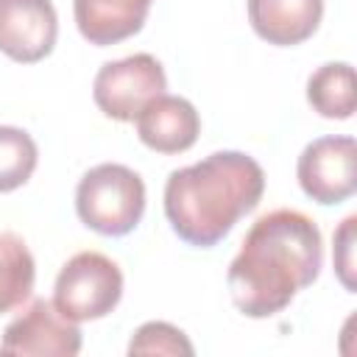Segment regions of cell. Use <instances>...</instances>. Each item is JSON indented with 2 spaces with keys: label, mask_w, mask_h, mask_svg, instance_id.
<instances>
[{
  "label": "cell",
  "mask_w": 357,
  "mask_h": 357,
  "mask_svg": "<svg viewBox=\"0 0 357 357\" xmlns=\"http://www.w3.org/2000/svg\"><path fill=\"white\" fill-rule=\"evenodd\" d=\"M167 89L165 67L151 53H134L109 61L98 70L92 84V98L98 109L120 123L137 120V114Z\"/></svg>",
  "instance_id": "obj_5"
},
{
  "label": "cell",
  "mask_w": 357,
  "mask_h": 357,
  "mask_svg": "<svg viewBox=\"0 0 357 357\" xmlns=\"http://www.w3.org/2000/svg\"><path fill=\"white\" fill-rule=\"evenodd\" d=\"M59 17L50 0H0V53L20 64L50 56Z\"/></svg>",
  "instance_id": "obj_8"
},
{
  "label": "cell",
  "mask_w": 357,
  "mask_h": 357,
  "mask_svg": "<svg viewBox=\"0 0 357 357\" xmlns=\"http://www.w3.org/2000/svg\"><path fill=\"white\" fill-rule=\"evenodd\" d=\"M75 212L86 229L103 237H123L145 215V181L126 165L103 162L81 176Z\"/></svg>",
  "instance_id": "obj_3"
},
{
  "label": "cell",
  "mask_w": 357,
  "mask_h": 357,
  "mask_svg": "<svg viewBox=\"0 0 357 357\" xmlns=\"http://www.w3.org/2000/svg\"><path fill=\"white\" fill-rule=\"evenodd\" d=\"M123 298V271L100 251H81L64 262L56 276V310L81 324L106 318Z\"/></svg>",
  "instance_id": "obj_4"
},
{
  "label": "cell",
  "mask_w": 357,
  "mask_h": 357,
  "mask_svg": "<svg viewBox=\"0 0 357 357\" xmlns=\"http://www.w3.org/2000/svg\"><path fill=\"white\" fill-rule=\"evenodd\" d=\"M324 17V0H248V22L259 39L276 47L307 42Z\"/></svg>",
  "instance_id": "obj_10"
},
{
  "label": "cell",
  "mask_w": 357,
  "mask_h": 357,
  "mask_svg": "<svg viewBox=\"0 0 357 357\" xmlns=\"http://www.w3.org/2000/svg\"><path fill=\"white\" fill-rule=\"evenodd\" d=\"M3 354H36V357H75L81 351V329L64 318L53 301H31L3 332Z\"/></svg>",
  "instance_id": "obj_7"
},
{
  "label": "cell",
  "mask_w": 357,
  "mask_h": 357,
  "mask_svg": "<svg viewBox=\"0 0 357 357\" xmlns=\"http://www.w3.org/2000/svg\"><path fill=\"white\" fill-rule=\"evenodd\" d=\"M33 279L36 265L25 240L14 231H0V315L31 298Z\"/></svg>",
  "instance_id": "obj_13"
},
{
  "label": "cell",
  "mask_w": 357,
  "mask_h": 357,
  "mask_svg": "<svg viewBox=\"0 0 357 357\" xmlns=\"http://www.w3.org/2000/svg\"><path fill=\"white\" fill-rule=\"evenodd\" d=\"M153 0H73L78 33L98 47L117 45L142 31Z\"/></svg>",
  "instance_id": "obj_11"
},
{
  "label": "cell",
  "mask_w": 357,
  "mask_h": 357,
  "mask_svg": "<svg viewBox=\"0 0 357 357\" xmlns=\"http://www.w3.org/2000/svg\"><path fill=\"white\" fill-rule=\"evenodd\" d=\"M36 142L17 126H0V192L22 187L36 170Z\"/></svg>",
  "instance_id": "obj_14"
},
{
  "label": "cell",
  "mask_w": 357,
  "mask_h": 357,
  "mask_svg": "<svg viewBox=\"0 0 357 357\" xmlns=\"http://www.w3.org/2000/svg\"><path fill=\"white\" fill-rule=\"evenodd\" d=\"M354 223H357V218L349 215L343 220V226L337 229V234H335V268H337V276H340V282L349 293H354V276H351V271H354V259H351Z\"/></svg>",
  "instance_id": "obj_16"
},
{
  "label": "cell",
  "mask_w": 357,
  "mask_h": 357,
  "mask_svg": "<svg viewBox=\"0 0 357 357\" xmlns=\"http://www.w3.org/2000/svg\"><path fill=\"white\" fill-rule=\"evenodd\" d=\"M298 184L315 204L332 206L354 195L357 190V145L351 137H318L312 139L296 165Z\"/></svg>",
  "instance_id": "obj_6"
},
{
  "label": "cell",
  "mask_w": 357,
  "mask_h": 357,
  "mask_svg": "<svg viewBox=\"0 0 357 357\" xmlns=\"http://www.w3.org/2000/svg\"><path fill=\"white\" fill-rule=\"evenodd\" d=\"M262 192L265 173L254 156L215 151L167 176L165 215L178 240L195 248H212L243 215L257 209Z\"/></svg>",
  "instance_id": "obj_2"
},
{
  "label": "cell",
  "mask_w": 357,
  "mask_h": 357,
  "mask_svg": "<svg viewBox=\"0 0 357 357\" xmlns=\"http://www.w3.org/2000/svg\"><path fill=\"white\" fill-rule=\"evenodd\" d=\"M137 134L156 153H181L195 145L201 117L187 98L159 95L137 114Z\"/></svg>",
  "instance_id": "obj_9"
},
{
  "label": "cell",
  "mask_w": 357,
  "mask_h": 357,
  "mask_svg": "<svg viewBox=\"0 0 357 357\" xmlns=\"http://www.w3.org/2000/svg\"><path fill=\"white\" fill-rule=\"evenodd\" d=\"M324 265L318 223L298 209H273L248 229L226 282L234 307L248 318L279 315Z\"/></svg>",
  "instance_id": "obj_1"
},
{
  "label": "cell",
  "mask_w": 357,
  "mask_h": 357,
  "mask_svg": "<svg viewBox=\"0 0 357 357\" xmlns=\"http://www.w3.org/2000/svg\"><path fill=\"white\" fill-rule=\"evenodd\" d=\"M307 100L326 120H349L357 106L351 64L329 61L318 67L307 81Z\"/></svg>",
  "instance_id": "obj_12"
},
{
  "label": "cell",
  "mask_w": 357,
  "mask_h": 357,
  "mask_svg": "<svg viewBox=\"0 0 357 357\" xmlns=\"http://www.w3.org/2000/svg\"><path fill=\"white\" fill-rule=\"evenodd\" d=\"M128 354L131 357L134 354H187L190 357L195 354V349L178 326L167 321H148L134 332L128 343Z\"/></svg>",
  "instance_id": "obj_15"
}]
</instances>
